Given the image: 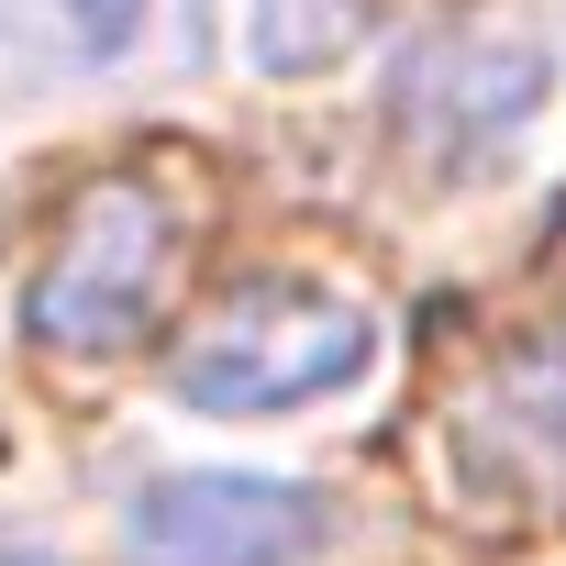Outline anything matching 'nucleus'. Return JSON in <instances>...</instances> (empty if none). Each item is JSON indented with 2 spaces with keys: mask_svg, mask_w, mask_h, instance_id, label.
I'll list each match as a JSON object with an SVG mask.
<instances>
[{
  "mask_svg": "<svg viewBox=\"0 0 566 566\" xmlns=\"http://www.w3.org/2000/svg\"><path fill=\"white\" fill-rule=\"evenodd\" d=\"M178 266H189V200L156 167H101L56 211V244L34 266L23 323L45 356H123L167 323Z\"/></svg>",
  "mask_w": 566,
  "mask_h": 566,
  "instance_id": "obj_1",
  "label": "nucleus"
},
{
  "mask_svg": "<svg viewBox=\"0 0 566 566\" xmlns=\"http://www.w3.org/2000/svg\"><path fill=\"white\" fill-rule=\"evenodd\" d=\"M378 367V323L323 290V277H244V290L167 356L178 400L211 411V422H266V411H301V400H334Z\"/></svg>",
  "mask_w": 566,
  "mask_h": 566,
  "instance_id": "obj_2",
  "label": "nucleus"
},
{
  "mask_svg": "<svg viewBox=\"0 0 566 566\" xmlns=\"http://www.w3.org/2000/svg\"><path fill=\"white\" fill-rule=\"evenodd\" d=\"M544 90H555V56L522 12H455V23L400 45L389 123L433 178H478L500 156V134H522L544 112Z\"/></svg>",
  "mask_w": 566,
  "mask_h": 566,
  "instance_id": "obj_3",
  "label": "nucleus"
},
{
  "mask_svg": "<svg viewBox=\"0 0 566 566\" xmlns=\"http://www.w3.org/2000/svg\"><path fill=\"white\" fill-rule=\"evenodd\" d=\"M323 533H334L323 489L290 478H156L123 511L134 566H301L323 555Z\"/></svg>",
  "mask_w": 566,
  "mask_h": 566,
  "instance_id": "obj_4",
  "label": "nucleus"
},
{
  "mask_svg": "<svg viewBox=\"0 0 566 566\" xmlns=\"http://www.w3.org/2000/svg\"><path fill=\"white\" fill-rule=\"evenodd\" d=\"M0 56L34 78H134V67H200L211 0H0Z\"/></svg>",
  "mask_w": 566,
  "mask_h": 566,
  "instance_id": "obj_5",
  "label": "nucleus"
},
{
  "mask_svg": "<svg viewBox=\"0 0 566 566\" xmlns=\"http://www.w3.org/2000/svg\"><path fill=\"white\" fill-rule=\"evenodd\" d=\"M455 433H467V455H478L489 478H511V489H566V334L511 345V356L467 389Z\"/></svg>",
  "mask_w": 566,
  "mask_h": 566,
  "instance_id": "obj_6",
  "label": "nucleus"
},
{
  "mask_svg": "<svg viewBox=\"0 0 566 566\" xmlns=\"http://www.w3.org/2000/svg\"><path fill=\"white\" fill-rule=\"evenodd\" d=\"M378 0H255V67L301 78V67H334L356 34H367Z\"/></svg>",
  "mask_w": 566,
  "mask_h": 566,
  "instance_id": "obj_7",
  "label": "nucleus"
},
{
  "mask_svg": "<svg viewBox=\"0 0 566 566\" xmlns=\"http://www.w3.org/2000/svg\"><path fill=\"white\" fill-rule=\"evenodd\" d=\"M12 566H34V555H12Z\"/></svg>",
  "mask_w": 566,
  "mask_h": 566,
  "instance_id": "obj_8",
  "label": "nucleus"
}]
</instances>
